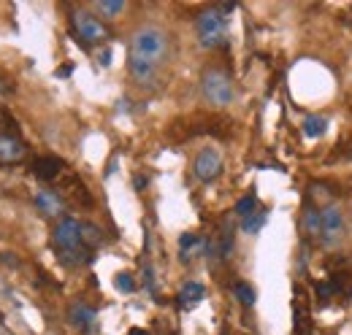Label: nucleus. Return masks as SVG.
<instances>
[{
    "instance_id": "nucleus-9",
    "label": "nucleus",
    "mask_w": 352,
    "mask_h": 335,
    "mask_svg": "<svg viewBox=\"0 0 352 335\" xmlns=\"http://www.w3.org/2000/svg\"><path fill=\"white\" fill-rule=\"evenodd\" d=\"M33 200H36V206H38V211L44 216H49V219H63L65 200L60 198V192H54V189H38Z\"/></svg>"
},
{
    "instance_id": "nucleus-20",
    "label": "nucleus",
    "mask_w": 352,
    "mask_h": 335,
    "mask_svg": "<svg viewBox=\"0 0 352 335\" xmlns=\"http://www.w3.org/2000/svg\"><path fill=\"white\" fill-rule=\"evenodd\" d=\"M258 211V198L255 195H244L239 203H236V213L241 216V219H247L250 213H255Z\"/></svg>"
},
{
    "instance_id": "nucleus-5",
    "label": "nucleus",
    "mask_w": 352,
    "mask_h": 335,
    "mask_svg": "<svg viewBox=\"0 0 352 335\" xmlns=\"http://www.w3.org/2000/svg\"><path fill=\"white\" fill-rule=\"evenodd\" d=\"M71 25H74V33L79 36V41H85L87 46H98L109 38V27L85 8L71 14Z\"/></svg>"
},
{
    "instance_id": "nucleus-2",
    "label": "nucleus",
    "mask_w": 352,
    "mask_h": 335,
    "mask_svg": "<svg viewBox=\"0 0 352 335\" xmlns=\"http://www.w3.org/2000/svg\"><path fill=\"white\" fill-rule=\"evenodd\" d=\"M52 241H54V251L60 254V259L65 265H87L89 262V249L85 244V224L79 219L63 216L54 224Z\"/></svg>"
},
{
    "instance_id": "nucleus-4",
    "label": "nucleus",
    "mask_w": 352,
    "mask_h": 335,
    "mask_svg": "<svg viewBox=\"0 0 352 335\" xmlns=\"http://www.w3.org/2000/svg\"><path fill=\"white\" fill-rule=\"evenodd\" d=\"M201 92H204V97H206L212 106H217V108L230 106L233 97H236L233 79H230L222 68H217V65H212V68L204 71V76H201Z\"/></svg>"
},
{
    "instance_id": "nucleus-7",
    "label": "nucleus",
    "mask_w": 352,
    "mask_h": 335,
    "mask_svg": "<svg viewBox=\"0 0 352 335\" xmlns=\"http://www.w3.org/2000/svg\"><path fill=\"white\" fill-rule=\"evenodd\" d=\"M344 238V213L339 206L322 209V230H320V246L322 249H339Z\"/></svg>"
},
{
    "instance_id": "nucleus-22",
    "label": "nucleus",
    "mask_w": 352,
    "mask_h": 335,
    "mask_svg": "<svg viewBox=\"0 0 352 335\" xmlns=\"http://www.w3.org/2000/svg\"><path fill=\"white\" fill-rule=\"evenodd\" d=\"M114 284H117V290L122 294L135 292V279H133L131 273H117V276H114Z\"/></svg>"
},
{
    "instance_id": "nucleus-14",
    "label": "nucleus",
    "mask_w": 352,
    "mask_h": 335,
    "mask_svg": "<svg viewBox=\"0 0 352 335\" xmlns=\"http://www.w3.org/2000/svg\"><path fill=\"white\" fill-rule=\"evenodd\" d=\"M304 230H307L309 238L320 241V230H322V211L314 209V206H309V209L304 211Z\"/></svg>"
},
{
    "instance_id": "nucleus-25",
    "label": "nucleus",
    "mask_w": 352,
    "mask_h": 335,
    "mask_svg": "<svg viewBox=\"0 0 352 335\" xmlns=\"http://www.w3.org/2000/svg\"><path fill=\"white\" fill-rule=\"evenodd\" d=\"M128 335H149V333H146V330H138V327H135V330H131Z\"/></svg>"
},
{
    "instance_id": "nucleus-13",
    "label": "nucleus",
    "mask_w": 352,
    "mask_h": 335,
    "mask_svg": "<svg viewBox=\"0 0 352 335\" xmlns=\"http://www.w3.org/2000/svg\"><path fill=\"white\" fill-rule=\"evenodd\" d=\"M206 297V287L201 281H184L179 290V305L182 308H195Z\"/></svg>"
},
{
    "instance_id": "nucleus-27",
    "label": "nucleus",
    "mask_w": 352,
    "mask_h": 335,
    "mask_svg": "<svg viewBox=\"0 0 352 335\" xmlns=\"http://www.w3.org/2000/svg\"><path fill=\"white\" fill-rule=\"evenodd\" d=\"M0 319H3V316H0Z\"/></svg>"
},
{
    "instance_id": "nucleus-11",
    "label": "nucleus",
    "mask_w": 352,
    "mask_h": 335,
    "mask_svg": "<svg viewBox=\"0 0 352 335\" xmlns=\"http://www.w3.org/2000/svg\"><path fill=\"white\" fill-rule=\"evenodd\" d=\"M206 254V241L201 238V235H195V233H184L182 238H179V257H182V262H195V259H201Z\"/></svg>"
},
{
    "instance_id": "nucleus-26",
    "label": "nucleus",
    "mask_w": 352,
    "mask_h": 335,
    "mask_svg": "<svg viewBox=\"0 0 352 335\" xmlns=\"http://www.w3.org/2000/svg\"><path fill=\"white\" fill-rule=\"evenodd\" d=\"M0 335H8V333H0Z\"/></svg>"
},
{
    "instance_id": "nucleus-8",
    "label": "nucleus",
    "mask_w": 352,
    "mask_h": 335,
    "mask_svg": "<svg viewBox=\"0 0 352 335\" xmlns=\"http://www.w3.org/2000/svg\"><path fill=\"white\" fill-rule=\"evenodd\" d=\"M222 170V154L214 146H206L195 154V163H192V173L198 181H214Z\"/></svg>"
},
{
    "instance_id": "nucleus-10",
    "label": "nucleus",
    "mask_w": 352,
    "mask_h": 335,
    "mask_svg": "<svg viewBox=\"0 0 352 335\" xmlns=\"http://www.w3.org/2000/svg\"><path fill=\"white\" fill-rule=\"evenodd\" d=\"M68 322L76 330H82V333H92L95 325H98V314H95V308L87 305V303H74L68 308Z\"/></svg>"
},
{
    "instance_id": "nucleus-19",
    "label": "nucleus",
    "mask_w": 352,
    "mask_h": 335,
    "mask_svg": "<svg viewBox=\"0 0 352 335\" xmlns=\"http://www.w3.org/2000/svg\"><path fill=\"white\" fill-rule=\"evenodd\" d=\"M233 292H236V297H239L244 305H255V300H258V294H255V290H252V284H247V281H236Z\"/></svg>"
},
{
    "instance_id": "nucleus-21",
    "label": "nucleus",
    "mask_w": 352,
    "mask_h": 335,
    "mask_svg": "<svg viewBox=\"0 0 352 335\" xmlns=\"http://www.w3.org/2000/svg\"><path fill=\"white\" fill-rule=\"evenodd\" d=\"M296 327H298V333H307L309 330V314H307V303L304 300H298L296 303Z\"/></svg>"
},
{
    "instance_id": "nucleus-18",
    "label": "nucleus",
    "mask_w": 352,
    "mask_h": 335,
    "mask_svg": "<svg viewBox=\"0 0 352 335\" xmlns=\"http://www.w3.org/2000/svg\"><path fill=\"white\" fill-rule=\"evenodd\" d=\"M95 8L103 14V16H120L125 11V0H98Z\"/></svg>"
},
{
    "instance_id": "nucleus-1",
    "label": "nucleus",
    "mask_w": 352,
    "mask_h": 335,
    "mask_svg": "<svg viewBox=\"0 0 352 335\" xmlns=\"http://www.w3.org/2000/svg\"><path fill=\"white\" fill-rule=\"evenodd\" d=\"M168 57V36L157 25H144L133 33L128 49V68L138 84L152 82Z\"/></svg>"
},
{
    "instance_id": "nucleus-23",
    "label": "nucleus",
    "mask_w": 352,
    "mask_h": 335,
    "mask_svg": "<svg viewBox=\"0 0 352 335\" xmlns=\"http://www.w3.org/2000/svg\"><path fill=\"white\" fill-rule=\"evenodd\" d=\"M333 292H336V290L331 287V281H320V284H317V294H320L322 300H328V297H331Z\"/></svg>"
},
{
    "instance_id": "nucleus-6",
    "label": "nucleus",
    "mask_w": 352,
    "mask_h": 335,
    "mask_svg": "<svg viewBox=\"0 0 352 335\" xmlns=\"http://www.w3.org/2000/svg\"><path fill=\"white\" fill-rule=\"evenodd\" d=\"M8 125H11V119L0 111V165H16L28 154V146L22 143V138L16 132L8 130Z\"/></svg>"
},
{
    "instance_id": "nucleus-16",
    "label": "nucleus",
    "mask_w": 352,
    "mask_h": 335,
    "mask_svg": "<svg viewBox=\"0 0 352 335\" xmlns=\"http://www.w3.org/2000/svg\"><path fill=\"white\" fill-rule=\"evenodd\" d=\"M309 198L317 203V209H320V206H325V209H331V206H333V203H331V200H333V192H331L325 184H311ZM320 211H322V209H320Z\"/></svg>"
},
{
    "instance_id": "nucleus-15",
    "label": "nucleus",
    "mask_w": 352,
    "mask_h": 335,
    "mask_svg": "<svg viewBox=\"0 0 352 335\" xmlns=\"http://www.w3.org/2000/svg\"><path fill=\"white\" fill-rule=\"evenodd\" d=\"M301 130H304L307 138H322L325 130H328V119L320 117V114H311V117L304 119V127H301Z\"/></svg>"
},
{
    "instance_id": "nucleus-24",
    "label": "nucleus",
    "mask_w": 352,
    "mask_h": 335,
    "mask_svg": "<svg viewBox=\"0 0 352 335\" xmlns=\"http://www.w3.org/2000/svg\"><path fill=\"white\" fill-rule=\"evenodd\" d=\"M146 187V178H135V189H144Z\"/></svg>"
},
{
    "instance_id": "nucleus-17",
    "label": "nucleus",
    "mask_w": 352,
    "mask_h": 335,
    "mask_svg": "<svg viewBox=\"0 0 352 335\" xmlns=\"http://www.w3.org/2000/svg\"><path fill=\"white\" fill-rule=\"evenodd\" d=\"M265 211H255V213H250L247 219H241V230L244 233H250V235H255V233H261V227L265 224Z\"/></svg>"
},
{
    "instance_id": "nucleus-3",
    "label": "nucleus",
    "mask_w": 352,
    "mask_h": 335,
    "mask_svg": "<svg viewBox=\"0 0 352 335\" xmlns=\"http://www.w3.org/2000/svg\"><path fill=\"white\" fill-rule=\"evenodd\" d=\"M195 33L204 49H217L228 38V14L222 8H206L195 19Z\"/></svg>"
},
{
    "instance_id": "nucleus-12",
    "label": "nucleus",
    "mask_w": 352,
    "mask_h": 335,
    "mask_svg": "<svg viewBox=\"0 0 352 335\" xmlns=\"http://www.w3.org/2000/svg\"><path fill=\"white\" fill-rule=\"evenodd\" d=\"M63 160L60 157H52V154H44V157H38L36 163H33V173L41 178V181H52V178H57L60 176V170H63Z\"/></svg>"
}]
</instances>
